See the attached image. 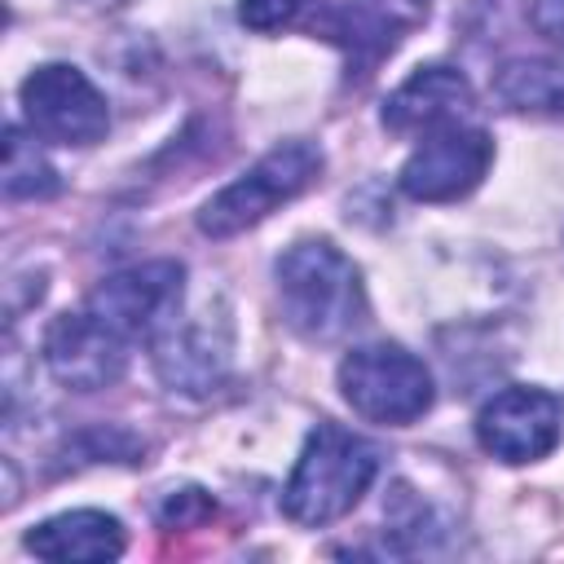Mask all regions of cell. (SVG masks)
Masks as SVG:
<instances>
[{"mask_svg": "<svg viewBox=\"0 0 564 564\" xmlns=\"http://www.w3.org/2000/svg\"><path fill=\"white\" fill-rule=\"evenodd\" d=\"M278 300L286 326L313 344L344 339L366 322L361 273L330 242H295L278 260Z\"/></svg>", "mask_w": 564, "mask_h": 564, "instance_id": "1", "label": "cell"}, {"mask_svg": "<svg viewBox=\"0 0 564 564\" xmlns=\"http://www.w3.org/2000/svg\"><path fill=\"white\" fill-rule=\"evenodd\" d=\"M375 471H379V449L370 441H361L357 432H344L335 423H317L295 458L286 489H282V511L295 524L322 529L361 502Z\"/></svg>", "mask_w": 564, "mask_h": 564, "instance_id": "2", "label": "cell"}, {"mask_svg": "<svg viewBox=\"0 0 564 564\" xmlns=\"http://www.w3.org/2000/svg\"><path fill=\"white\" fill-rule=\"evenodd\" d=\"M317 172H322V150L317 145L282 141L198 212V229L212 234V238H234V234L260 225L273 207L300 198L317 181Z\"/></svg>", "mask_w": 564, "mask_h": 564, "instance_id": "3", "label": "cell"}, {"mask_svg": "<svg viewBox=\"0 0 564 564\" xmlns=\"http://www.w3.org/2000/svg\"><path fill=\"white\" fill-rule=\"evenodd\" d=\"M339 388H344V401L361 419L388 423V427H405V423L423 419L427 405H432L427 366L414 352L397 348V344L352 348L339 361Z\"/></svg>", "mask_w": 564, "mask_h": 564, "instance_id": "4", "label": "cell"}, {"mask_svg": "<svg viewBox=\"0 0 564 564\" xmlns=\"http://www.w3.org/2000/svg\"><path fill=\"white\" fill-rule=\"evenodd\" d=\"M181 295H185V269L176 260H150V264H137V269L106 278L88 295V313L123 339H150L154 344L176 322Z\"/></svg>", "mask_w": 564, "mask_h": 564, "instance_id": "5", "label": "cell"}, {"mask_svg": "<svg viewBox=\"0 0 564 564\" xmlns=\"http://www.w3.org/2000/svg\"><path fill=\"white\" fill-rule=\"evenodd\" d=\"M22 115L35 137L57 145H93L110 128L106 97L93 88V79L66 62H48L26 75L22 84Z\"/></svg>", "mask_w": 564, "mask_h": 564, "instance_id": "6", "label": "cell"}, {"mask_svg": "<svg viewBox=\"0 0 564 564\" xmlns=\"http://www.w3.org/2000/svg\"><path fill=\"white\" fill-rule=\"evenodd\" d=\"M494 159V141L480 128H463V123H441L423 137V145L405 159L401 167V189L419 203H449L463 198L480 185V176L489 172Z\"/></svg>", "mask_w": 564, "mask_h": 564, "instance_id": "7", "label": "cell"}, {"mask_svg": "<svg viewBox=\"0 0 564 564\" xmlns=\"http://www.w3.org/2000/svg\"><path fill=\"white\" fill-rule=\"evenodd\" d=\"M476 441L502 463H533L560 441V401L542 388H502L476 414Z\"/></svg>", "mask_w": 564, "mask_h": 564, "instance_id": "8", "label": "cell"}, {"mask_svg": "<svg viewBox=\"0 0 564 564\" xmlns=\"http://www.w3.org/2000/svg\"><path fill=\"white\" fill-rule=\"evenodd\" d=\"M44 361L57 383H66L75 392H97L123 375L128 339L115 335L106 322H97L88 308L62 313L44 335Z\"/></svg>", "mask_w": 564, "mask_h": 564, "instance_id": "9", "label": "cell"}, {"mask_svg": "<svg viewBox=\"0 0 564 564\" xmlns=\"http://www.w3.org/2000/svg\"><path fill=\"white\" fill-rule=\"evenodd\" d=\"M467 106H471V84L463 79V70L423 66L383 101V128L388 132H432L441 123H458V115Z\"/></svg>", "mask_w": 564, "mask_h": 564, "instance_id": "10", "label": "cell"}, {"mask_svg": "<svg viewBox=\"0 0 564 564\" xmlns=\"http://www.w3.org/2000/svg\"><path fill=\"white\" fill-rule=\"evenodd\" d=\"M154 366L163 375L167 388H181V392H212L220 379H225V366H229V335L225 330H212V322H185V326H167L159 339H154Z\"/></svg>", "mask_w": 564, "mask_h": 564, "instance_id": "11", "label": "cell"}, {"mask_svg": "<svg viewBox=\"0 0 564 564\" xmlns=\"http://www.w3.org/2000/svg\"><path fill=\"white\" fill-rule=\"evenodd\" d=\"M26 551L44 560H115L123 551V524L106 511H66L31 529Z\"/></svg>", "mask_w": 564, "mask_h": 564, "instance_id": "12", "label": "cell"}, {"mask_svg": "<svg viewBox=\"0 0 564 564\" xmlns=\"http://www.w3.org/2000/svg\"><path fill=\"white\" fill-rule=\"evenodd\" d=\"M322 31H326L330 40H339V44L357 57V66H361V75H366V66L379 62V57L397 44L401 22L388 18V13H379V9H370V4H344Z\"/></svg>", "mask_w": 564, "mask_h": 564, "instance_id": "13", "label": "cell"}, {"mask_svg": "<svg viewBox=\"0 0 564 564\" xmlns=\"http://www.w3.org/2000/svg\"><path fill=\"white\" fill-rule=\"evenodd\" d=\"M498 97L520 110H564V70L546 62H511L498 75Z\"/></svg>", "mask_w": 564, "mask_h": 564, "instance_id": "14", "label": "cell"}, {"mask_svg": "<svg viewBox=\"0 0 564 564\" xmlns=\"http://www.w3.org/2000/svg\"><path fill=\"white\" fill-rule=\"evenodd\" d=\"M57 172L53 163L35 150V141H26L18 128H9L4 141V194L9 198H48L57 194Z\"/></svg>", "mask_w": 564, "mask_h": 564, "instance_id": "15", "label": "cell"}, {"mask_svg": "<svg viewBox=\"0 0 564 564\" xmlns=\"http://www.w3.org/2000/svg\"><path fill=\"white\" fill-rule=\"evenodd\" d=\"M203 516H212V498H207L203 489H181V494H167V502L159 507L163 529H185V524H194V520H203Z\"/></svg>", "mask_w": 564, "mask_h": 564, "instance_id": "16", "label": "cell"}, {"mask_svg": "<svg viewBox=\"0 0 564 564\" xmlns=\"http://www.w3.org/2000/svg\"><path fill=\"white\" fill-rule=\"evenodd\" d=\"M308 0H242V22L251 31H278L286 26Z\"/></svg>", "mask_w": 564, "mask_h": 564, "instance_id": "17", "label": "cell"}, {"mask_svg": "<svg viewBox=\"0 0 564 564\" xmlns=\"http://www.w3.org/2000/svg\"><path fill=\"white\" fill-rule=\"evenodd\" d=\"M529 22L538 26V35H546L564 53V0H533Z\"/></svg>", "mask_w": 564, "mask_h": 564, "instance_id": "18", "label": "cell"}, {"mask_svg": "<svg viewBox=\"0 0 564 564\" xmlns=\"http://www.w3.org/2000/svg\"><path fill=\"white\" fill-rule=\"evenodd\" d=\"M88 4H123V0H88Z\"/></svg>", "mask_w": 564, "mask_h": 564, "instance_id": "19", "label": "cell"}]
</instances>
